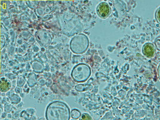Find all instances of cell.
Wrapping results in <instances>:
<instances>
[{"label": "cell", "mask_w": 160, "mask_h": 120, "mask_svg": "<svg viewBox=\"0 0 160 120\" xmlns=\"http://www.w3.org/2000/svg\"><path fill=\"white\" fill-rule=\"evenodd\" d=\"M97 12L100 18H108L111 13V8L107 3L101 2L98 6Z\"/></svg>", "instance_id": "1"}, {"label": "cell", "mask_w": 160, "mask_h": 120, "mask_svg": "<svg viewBox=\"0 0 160 120\" xmlns=\"http://www.w3.org/2000/svg\"><path fill=\"white\" fill-rule=\"evenodd\" d=\"M144 51L147 56H152L153 55L154 51H155L153 46L150 43L146 44L144 47Z\"/></svg>", "instance_id": "2"}, {"label": "cell", "mask_w": 160, "mask_h": 120, "mask_svg": "<svg viewBox=\"0 0 160 120\" xmlns=\"http://www.w3.org/2000/svg\"><path fill=\"white\" fill-rule=\"evenodd\" d=\"M155 17L158 23H160V8H158L155 13Z\"/></svg>", "instance_id": "3"}]
</instances>
